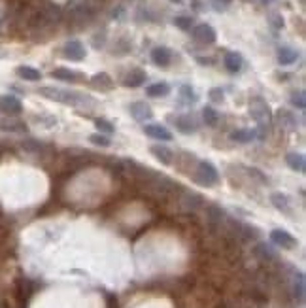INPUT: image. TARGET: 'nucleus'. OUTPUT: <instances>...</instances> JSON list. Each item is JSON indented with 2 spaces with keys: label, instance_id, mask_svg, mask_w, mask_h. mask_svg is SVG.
Wrapping results in <instances>:
<instances>
[{
  "label": "nucleus",
  "instance_id": "obj_1",
  "mask_svg": "<svg viewBox=\"0 0 306 308\" xmlns=\"http://www.w3.org/2000/svg\"><path fill=\"white\" fill-rule=\"evenodd\" d=\"M38 93L50 99V101L61 102V104H68V106H83L87 102H91L93 99L78 91H66V89H59V87H42Z\"/></svg>",
  "mask_w": 306,
  "mask_h": 308
},
{
  "label": "nucleus",
  "instance_id": "obj_2",
  "mask_svg": "<svg viewBox=\"0 0 306 308\" xmlns=\"http://www.w3.org/2000/svg\"><path fill=\"white\" fill-rule=\"evenodd\" d=\"M249 115L255 119L259 127H263V129H269V127H271L272 112H271V106H269L263 99H253V101L249 102Z\"/></svg>",
  "mask_w": 306,
  "mask_h": 308
},
{
  "label": "nucleus",
  "instance_id": "obj_3",
  "mask_svg": "<svg viewBox=\"0 0 306 308\" xmlns=\"http://www.w3.org/2000/svg\"><path fill=\"white\" fill-rule=\"evenodd\" d=\"M195 182L202 187H212L220 182V172L215 170V166L208 161H200L195 170Z\"/></svg>",
  "mask_w": 306,
  "mask_h": 308
},
{
  "label": "nucleus",
  "instance_id": "obj_4",
  "mask_svg": "<svg viewBox=\"0 0 306 308\" xmlns=\"http://www.w3.org/2000/svg\"><path fill=\"white\" fill-rule=\"evenodd\" d=\"M191 36L195 42L202 43V46H210V43H214L215 40H217V34H215L214 27L208 25V23H200L197 27H193Z\"/></svg>",
  "mask_w": 306,
  "mask_h": 308
},
{
  "label": "nucleus",
  "instance_id": "obj_5",
  "mask_svg": "<svg viewBox=\"0 0 306 308\" xmlns=\"http://www.w3.org/2000/svg\"><path fill=\"white\" fill-rule=\"evenodd\" d=\"M63 55L64 59L68 61H74V63H79L85 59V48L79 40H68L63 48Z\"/></svg>",
  "mask_w": 306,
  "mask_h": 308
},
{
  "label": "nucleus",
  "instance_id": "obj_6",
  "mask_svg": "<svg viewBox=\"0 0 306 308\" xmlns=\"http://www.w3.org/2000/svg\"><path fill=\"white\" fill-rule=\"evenodd\" d=\"M128 112H130V115H133V119L138 121V123H146L153 117V110H151V106L150 104H146V102H142V101L133 102V104L128 106Z\"/></svg>",
  "mask_w": 306,
  "mask_h": 308
},
{
  "label": "nucleus",
  "instance_id": "obj_7",
  "mask_svg": "<svg viewBox=\"0 0 306 308\" xmlns=\"http://www.w3.org/2000/svg\"><path fill=\"white\" fill-rule=\"evenodd\" d=\"M271 240L274 244H278L280 248H284V250H293V248L297 246V238L293 237L291 233H287V231H284V229L271 231Z\"/></svg>",
  "mask_w": 306,
  "mask_h": 308
},
{
  "label": "nucleus",
  "instance_id": "obj_8",
  "mask_svg": "<svg viewBox=\"0 0 306 308\" xmlns=\"http://www.w3.org/2000/svg\"><path fill=\"white\" fill-rule=\"evenodd\" d=\"M0 110L8 115H19L23 112V104L14 95H0Z\"/></svg>",
  "mask_w": 306,
  "mask_h": 308
},
{
  "label": "nucleus",
  "instance_id": "obj_9",
  "mask_svg": "<svg viewBox=\"0 0 306 308\" xmlns=\"http://www.w3.org/2000/svg\"><path fill=\"white\" fill-rule=\"evenodd\" d=\"M144 133H146V137L153 138V140H159V142H170L172 138V133L166 127L163 125H159V123H150V125H146L144 127Z\"/></svg>",
  "mask_w": 306,
  "mask_h": 308
},
{
  "label": "nucleus",
  "instance_id": "obj_10",
  "mask_svg": "<svg viewBox=\"0 0 306 308\" xmlns=\"http://www.w3.org/2000/svg\"><path fill=\"white\" fill-rule=\"evenodd\" d=\"M202 204H204V199L197 193H191V191L184 193L182 199H180V206H182V210H185V212H195V210H199Z\"/></svg>",
  "mask_w": 306,
  "mask_h": 308
},
{
  "label": "nucleus",
  "instance_id": "obj_11",
  "mask_svg": "<svg viewBox=\"0 0 306 308\" xmlns=\"http://www.w3.org/2000/svg\"><path fill=\"white\" fill-rule=\"evenodd\" d=\"M146 72L142 68H133V70H128L125 74V78H123V85L125 87H130V89H136V87H142L146 83Z\"/></svg>",
  "mask_w": 306,
  "mask_h": 308
},
{
  "label": "nucleus",
  "instance_id": "obj_12",
  "mask_svg": "<svg viewBox=\"0 0 306 308\" xmlns=\"http://www.w3.org/2000/svg\"><path fill=\"white\" fill-rule=\"evenodd\" d=\"M151 61H153V65L157 66H168L172 63V51L168 48H164V46H157L151 50Z\"/></svg>",
  "mask_w": 306,
  "mask_h": 308
},
{
  "label": "nucleus",
  "instance_id": "obj_13",
  "mask_svg": "<svg viewBox=\"0 0 306 308\" xmlns=\"http://www.w3.org/2000/svg\"><path fill=\"white\" fill-rule=\"evenodd\" d=\"M174 125H176V129H178L180 133H184V135H191V133L197 130V121H195V117L189 114L174 117Z\"/></svg>",
  "mask_w": 306,
  "mask_h": 308
},
{
  "label": "nucleus",
  "instance_id": "obj_14",
  "mask_svg": "<svg viewBox=\"0 0 306 308\" xmlns=\"http://www.w3.org/2000/svg\"><path fill=\"white\" fill-rule=\"evenodd\" d=\"M223 65L227 68L231 74H236V72L242 70V65H244V59L240 53H236V51H229L225 53V57H223Z\"/></svg>",
  "mask_w": 306,
  "mask_h": 308
},
{
  "label": "nucleus",
  "instance_id": "obj_15",
  "mask_svg": "<svg viewBox=\"0 0 306 308\" xmlns=\"http://www.w3.org/2000/svg\"><path fill=\"white\" fill-rule=\"evenodd\" d=\"M299 51L293 50V48H280L278 50V63L282 66H289V65H295L299 61Z\"/></svg>",
  "mask_w": 306,
  "mask_h": 308
},
{
  "label": "nucleus",
  "instance_id": "obj_16",
  "mask_svg": "<svg viewBox=\"0 0 306 308\" xmlns=\"http://www.w3.org/2000/svg\"><path fill=\"white\" fill-rule=\"evenodd\" d=\"M91 83H93V87H97L100 91H112V89H114V79H112V76L106 74V72L95 74L91 78Z\"/></svg>",
  "mask_w": 306,
  "mask_h": 308
},
{
  "label": "nucleus",
  "instance_id": "obj_17",
  "mask_svg": "<svg viewBox=\"0 0 306 308\" xmlns=\"http://www.w3.org/2000/svg\"><path fill=\"white\" fill-rule=\"evenodd\" d=\"M285 163L287 166L295 172H304L306 170V159L302 153H297V151H291L285 155Z\"/></svg>",
  "mask_w": 306,
  "mask_h": 308
},
{
  "label": "nucleus",
  "instance_id": "obj_18",
  "mask_svg": "<svg viewBox=\"0 0 306 308\" xmlns=\"http://www.w3.org/2000/svg\"><path fill=\"white\" fill-rule=\"evenodd\" d=\"M229 138L236 144H248V142H251V140H255L257 133H255V129H236L229 135Z\"/></svg>",
  "mask_w": 306,
  "mask_h": 308
},
{
  "label": "nucleus",
  "instance_id": "obj_19",
  "mask_svg": "<svg viewBox=\"0 0 306 308\" xmlns=\"http://www.w3.org/2000/svg\"><path fill=\"white\" fill-rule=\"evenodd\" d=\"M168 93H170V85L166 81H157V83H151V85L146 87V95L151 99H161V97H166Z\"/></svg>",
  "mask_w": 306,
  "mask_h": 308
},
{
  "label": "nucleus",
  "instance_id": "obj_20",
  "mask_svg": "<svg viewBox=\"0 0 306 308\" xmlns=\"http://www.w3.org/2000/svg\"><path fill=\"white\" fill-rule=\"evenodd\" d=\"M150 151H151V155H153L157 161H161L163 165H172L174 155H172V151L168 150L166 146H151Z\"/></svg>",
  "mask_w": 306,
  "mask_h": 308
},
{
  "label": "nucleus",
  "instance_id": "obj_21",
  "mask_svg": "<svg viewBox=\"0 0 306 308\" xmlns=\"http://www.w3.org/2000/svg\"><path fill=\"white\" fill-rule=\"evenodd\" d=\"M17 76L21 79H25V81H38V79L42 78V72L38 70V68H34V66H17Z\"/></svg>",
  "mask_w": 306,
  "mask_h": 308
},
{
  "label": "nucleus",
  "instance_id": "obj_22",
  "mask_svg": "<svg viewBox=\"0 0 306 308\" xmlns=\"http://www.w3.org/2000/svg\"><path fill=\"white\" fill-rule=\"evenodd\" d=\"M0 130H8V133H23L27 130V125L19 119H14V117H6L0 121Z\"/></svg>",
  "mask_w": 306,
  "mask_h": 308
},
{
  "label": "nucleus",
  "instance_id": "obj_23",
  "mask_svg": "<svg viewBox=\"0 0 306 308\" xmlns=\"http://www.w3.org/2000/svg\"><path fill=\"white\" fill-rule=\"evenodd\" d=\"M51 78L59 79V81H78L81 76H79L78 72L74 70H68V68H55V70L51 72Z\"/></svg>",
  "mask_w": 306,
  "mask_h": 308
},
{
  "label": "nucleus",
  "instance_id": "obj_24",
  "mask_svg": "<svg viewBox=\"0 0 306 308\" xmlns=\"http://www.w3.org/2000/svg\"><path fill=\"white\" fill-rule=\"evenodd\" d=\"M278 121H280V125H282L284 129L293 130L297 127V117H295L291 112H287V110H280V112H278Z\"/></svg>",
  "mask_w": 306,
  "mask_h": 308
},
{
  "label": "nucleus",
  "instance_id": "obj_25",
  "mask_svg": "<svg viewBox=\"0 0 306 308\" xmlns=\"http://www.w3.org/2000/svg\"><path fill=\"white\" fill-rule=\"evenodd\" d=\"M202 119H204L208 127H215L220 123V112L214 110L212 106H204L202 108Z\"/></svg>",
  "mask_w": 306,
  "mask_h": 308
},
{
  "label": "nucleus",
  "instance_id": "obj_26",
  "mask_svg": "<svg viewBox=\"0 0 306 308\" xmlns=\"http://www.w3.org/2000/svg\"><path fill=\"white\" fill-rule=\"evenodd\" d=\"M271 201L272 204L280 210V212H289V199H287V195L284 193H272L271 195Z\"/></svg>",
  "mask_w": 306,
  "mask_h": 308
},
{
  "label": "nucleus",
  "instance_id": "obj_27",
  "mask_svg": "<svg viewBox=\"0 0 306 308\" xmlns=\"http://www.w3.org/2000/svg\"><path fill=\"white\" fill-rule=\"evenodd\" d=\"M304 274L299 273L297 274V280H295V297H297V301L299 302H304Z\"/></svg>",
  "mask_w": 306,
  "mask_h": 308
},
{
  "label": "nucleus",
  "instance_id": "obj_28",
  "mask_svg": "<svg viewBox=\"0 0 306 308\" xmlns=\"http://www.w3.org/2000/svg\"><path fill=\"white\" fill-rule=\"evenodd\" d=\"M180 97H182V101H184L185 104H193V102H197V93L193 91L191 85L180 87Z\"/></svg>",
  "mask_w": 306,
  "mask_h": 308
},
{
  "label": "nucleus",
  "instance_id": "obj_29",
  "mask_svg": "<svg viewBox=\"0 0 306 308\" xmlns=\"http://www.w3.org/2000/svg\"><path fill=\"white\" fill-rule=\"evenodd\" d=\"M255 253H257V257L265 259V261H271V259L276 257V253H274L271 246H267V244H259L255 248Z\"/></svg>",
  "mask_w": 306,
  "mask_h": 308
},
{
  "label": "nucleus",
  "instance_id": "obj_30",
  "mask_svg": "<svg viewBox=\"0 0 306 308\" xmlns=\"http://www.w3.org/2000/svg\"><path fill=\"white\" fill-rule=\"evenodd\" d=\"M289 101L295 108H299V110H304L306 108V97H304V91H293L291 97H289Z\"/></svg>",
  "mask_w": 306,
  "mask_h": 308
},
{
  "label": "nucleus",
  "instance_id": "obj_31",
  "mask_svg": "<svg viewBox=\"0 0 306 308\" xmlns=\"http://www.w3.org/2000/svg\"><path fill=\"white\" fill-rule=\"evenodd\" d=\"M174 25H176L180 30H191L193 19L191 17H187V15H178V17H174Z\"/></svg>",
  "mask_w": 306,
  "mask_h": 308
},
{
  "label": "nucleus",
  "instance_id": "obj_32",
  "mask_svg": "<svg viewBox=\"0 0 306 308\" xmlns=\"http://www.w3.org/2000/svg\"><path fill=\"white\" fill-rule=\"evenodd\" d=\"M95 127H97V129H99L100 133H106V135H112V133H115V127H114V125L108 121V119H102V117L95 119Z\"/></svg>",
  "mask_w": 306,
  "mask_h": 308
},
{
  "label": "nucleus",
  "instance_id": "obj_33",
  "mask_svg": "<svg viewBox=\"0 0 306 308\" xmlns=\"http://www.w3.org/2000/svg\"><path fill=\"white\" fill-rule=\"evenodd\" d=\"M89 142L95 144V146H100V148H108V146L112 144V140H110L106 135H100V133H97V135H91V137H89Z\"/></svg>",
  "mask_w": 306,
  "mask_h": 308
},
{
  "label": "nucleus",
  "instance_id": "obj_34",
  "mask_svg": "<svg viewBox=\"0 0 306 308\" xmlns=\"http://www.w3.org/2000/svg\"><path fill=\"white\" fill-rule=\"evenodd\" d=\"M208 97H210V101L212 102H223V89L221 87H212L210 91H208Z\"/></svg>",
  "mask_w": 306,
  "mask_h": 308
},
{
  "label": "nucleus",
  "instance_id": "obj_35",
  "mask_svg": "<svg viewBox=\"0 0 306 308\" xmlns=\"http://www.w3.org/2000/svg\"><path fill=\"white\" fill-rule=\"evenodd\" d=\"M231 6V0H212V8L215 12H225Z\"/></svg>",
  "mask_w": 306,
  "mask_h": 308
},
{
  "label": "nucleus",
  "instance_id": "obj_36",
  "mask_svg": "<svg viewBox=\"0 0 306 308\" xmlns=\"http://www.w3.org/2000/svg\"><path fill=\"white\" fill-rule=\"evenodd\" d=\"M272 27H276V29H282L284 27V19H282V15H272Z\"/></svg>",
  "mask_w": 306,
  "mask_h": 308
},
{
  "label": "nucleus",
  "instance_id": "obj_37",
  "mask_svg": "<svg viewBox=\"0 0 306 308\" xmlns=\"http://www.w3.org/2000/svg\"><path fill=\"white\" fill-rule=\"evenodd\" d=\"M197 61H199L200 65H212V63H214V61H212V59H204V57H197Z\"/></svg>",
  "mask_w": 306,
  "mask_h": 308
},
{
  "label": "nucleus",
  "instance_id": "obj_38",
  "mask_svg": "<svg viewBox=\"0 0 306 308\" xmlns=\"http://www.w3.org/2000/svg\"><path fill=\"white\" fill-rule=\"evenodd\" d=\"M193 6H195V10H199V12H200V2H199V0H193Z\"/></svg>",
  "mask_w": 306,
  "mask_h": 308
},
{
  "label": "nucleus",
  "instance_id": "obj_39",
  "mask_svg": "<svg viewBox=\"0 0 306 308\" xmlns=\"http://www.w3.org/2000/svg\"><path fill=\"white\" fill-rule=\"evenodd\" d=\"M259 2H261V4H265V6H269V4H272L274 0H259Z\"/></svg>",
  "mask_w": 306,
  "mask_h": 308
},
{
  "label": "nucleus",
  "instance_id": "obj_40",
  "mask_svg": "<svg viewBox=\"0 0 306 308\" xmlns=\"http://www.w3.org/2000/svg\"><path fill=\"white\" fill-rule=\"evenodd\" d=\"M170 2H174V4H180V2H182V0H170Z\"/></svg>",
  "mask_w": 306,
  "mask_h": 308
}]
</instances>
